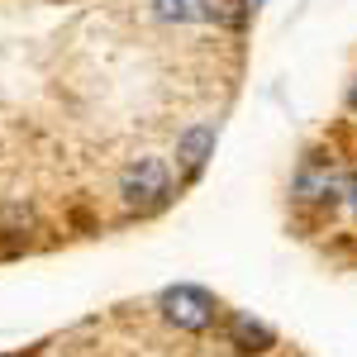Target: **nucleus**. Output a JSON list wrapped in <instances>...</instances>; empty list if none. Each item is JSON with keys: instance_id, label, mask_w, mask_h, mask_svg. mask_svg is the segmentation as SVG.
Segmentation results:
<instances>
[{"instance_id": "obj_5", "label": "nucleus", "mask_w": 357, "mask_h": 357, "mask_svg": "<svg viewBox=\"0 0 357 357\" xmlns=\"http://www.w3.org/2000/svg\"><path fill=\"white\" fill-rule=\"evenodd\" d=\"M210 153H215V124H195V129H186V134L176 138V158L186 167V176H195Z\"/></svg>"}, {"instance_id": "obj_3", "label": "nucleus", "mask_w": 357, "mask_h": 357, "mask_svg": "<svg viewBox=\"0 0 357 357\" xmlns=\"http://www.w3.org/2000/svg\"><path fill=\"white\" fill-rule=\"evenodd\" d=\"M229 343L238 348V353H267L276 343V333L262 324V319H252L248 310H234L229 314Z\"/></svg>"}, {"instance_id": "obj_7", "label": "nucleus", "mask_w": 357, "mask_h": 357, "mask_svg": "<svg viewBox=\"0 0 357 357\" xmlns=\"http://www.w3.org/2000/svg\"><path fill=\"white\" fill-rule=\"evenodd\" d=\"M348 105H353V114H357V82H353V91H348Z\"/></svg>"}, {"instance_id": "obj_4", "label": "nucleus", "mask_w": 357, "mask_h": 357, "mask_svg": "<svg viewBox=\"0 0 357 357\" xmlns=\"http://www.w3.org/2000/svg\"><path fill=\"white\" fill-rule=\"evenodd\" d=\"M296 195H301V200H333V195H338L333 162H324V158H310V162L296 172Z\"/></svg>"}, {"instance_id": "obj_1", "label": "nucleus", "mask_w": 357, "mask_h": 357, "mask_svg": "<svg viewBox=\"0 0 357 357\" xmlns=\"http://www.w3.org/2000/svg\"><path fill=\"white\" fill-rule=\"evenodd\" d=\"M119 200L138 215H158L172 200V172L162 158H134L119 172Z\"/></svg>"}, {"instance_id": "obj_6", "label": "nucleus", "mask_w": 357, "mask_h": 357, "mask_svg": "<svg viewBox=\"0 0 357 357\" xmlns=\"http://www.w3.org/2000/svg\"><path fill=\"white\" fill-rule=\"evenodd\" d=\"M343 195L353 200V210H357V172H353V176H348V191H343Z\"/></svg>"}, {"instance_id": "obj_2", "label": "nucleus", "mask_w": 357, "mask_h": 357, "mask_svg": "<svg viewBox=\"0 0 357 357\" xmlns=\"http://www.w3.org/2000/svg\"><path fill=\"white\" fill-rule=\"evenodd\" d=\"M158 310L167 314V324L186 333H205L215 319H220V301L205 291V286H167L158 296Z\"/></svg>"}]
</instances>
